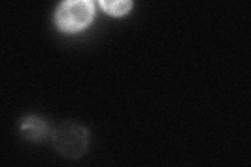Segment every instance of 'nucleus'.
I'll list each match as a JSON object with an SVG mask.
<instances>
[{
    "mask_svg": "<svg viewBox=\"0 0 251 167\" xmlns=\"http://www.w3.org/2000/svg\"><path fill=\"white\" fill-rule=\"evenodd\" d=\"M99 3L107 14L115 17L128 14L133 5L131 0H100Z\"/></svg>",
    "mask_w": 251,
    "mask_h": 167,
    "instance_id": "4",
    "label": "nucleus"
},
{
    "mask_svg": "<svg viewBox=\"0 0 251 167\" xmlns=\"http://www.w3.org/2000/svg\"><path fill=\"white\" fill-rule=\"evenodd\" d=\"M52 145L57 152L68 159L82 157L89 145V133L83 124L66 121L59 124L51 134Z\"/></svg>",
    "mask_w": 251,
    "mask_h": 167,
    "instance_id": "2",
    "label": "nucleus"
},
{
    "mask_svg": "<svg viewBox=\"0 0 251 167\" xmlns=\"http://www.w3.org/2000/svg\"><path fill=\"white\" fill-rule=\"evenodd\" d=\"M19 133L23 139L38 142L44 140L49 136L50 130L44 119L36 115H28L22 118L20 121Z\"/></svg>",
    "mask_w": 251,
    "mask_h": 167,
    "instance_id": "3",
    "label": "nucleus"
},
{
    "mask_svg": "<svg viewBox=\"0 0 251 167\" xmlns=\"http://www.w3.org/2000/svg\"><path fill=\"white\" fill-rule=\"evenodd\" d=\"M94 14L96 7L91 0H66L57 6L53 19L61 31L73 34L87 27Z\"/></svg>",
    "mask_w": 251,
    "mask_h": 167,
    "instance_id": "1",
    "label": "nucleus"
}]
</instances>
